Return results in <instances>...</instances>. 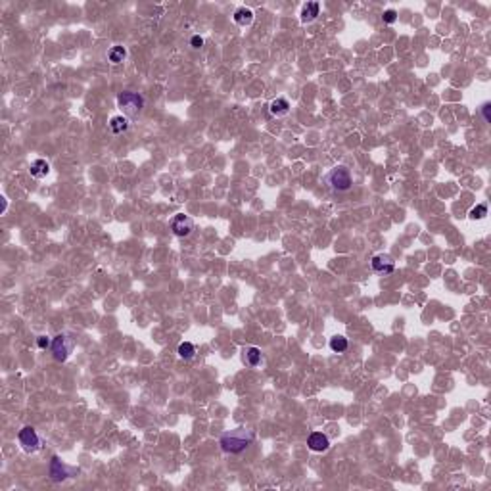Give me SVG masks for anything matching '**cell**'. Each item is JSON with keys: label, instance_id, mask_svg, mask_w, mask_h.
<instances>
[{"label": "cell", "instance_id": "ac0fdd59", "mask_svg": "<svg viewBox=\"0 0 491 491\" xmlns=\"http://www.w3.org/2000/svg\"><path fill=\"white\" fill-rule=\"evenodd\" d=\"M194 355H196V348H194L190 342H183V344L179 346V357H181V359L190 361Z\"/></svg>", "mask_w": 491, "mask_h": 491}, {"label": "cell", "instance_id": "7402d4cb", "mask_svg": "<svg viewBox=\"0 0 491 491\" xmlns=\"http://www.w3.org/2000/svg\"><path fill=\"white\" fill-rule=\"evenodd\" d=\"M190 44H192V48H196V50H198V48H202V46H204V39H202V37H198V35H196V37H192V41H190Z\"/></svg>", "mask_w": 491, "mask_h": 491}, {"label": "cell", "instance_id": "6da1fadb", "mask_svg": "<svg viewBox=\"0 0 491 491\" xmlns=\"http://www.w3.org/2000/svg\"><path fill=\"white\" fill-rule=\"evenodd\" d=\"M253 439H255V432L253 430L236 428V430H232V432H229V434H225V436L221 437L219 439V445H221V449L225 453L236 455V453H242L246 447H250L251 443H253Z\"/></svg>", "mask_w": 491, "mask_h": 491}, {"label": "cell", "instance_id": "277c9868", "mask_svg": "<svg viewBox=\"0 0 491 491\" xmlns=\"http://www.w3.org/2000/svg\"><path fill=\"white\" fill-rule=\"evenodd\" d=\"M50 350H52V355H54L56 361L64 363V361L69 359V355H71L73 350H75V342H73L71 336H67V334H58V336L52 340Z\"/></svg>", "mask_w": 491, "mask_h": 491}, {"label": "cell", "instance_id": "9c48e42d", "mask_svg": "<svg viewBox=\"0 0 491 491\" xmlns=\"http://www.w3.org/2000/svg\"><path fill=\"white\" fill-rule=\"evenodd\" d=\"M307 445L311 451H315V453H324L330 449V439H328L322 432H313L309 439H307Z\"/></svg>", "mask_w": 491, "mask_h": 491}, {"label": "cell", "instance_id": "603a6c76", "mask_svg": "<svg viewBox=\"0 0 491 491\" xmlns=\"http://www.w3.org/2000/svg\"><path fill=\"white\" fill-rule=\"evenodd\" d=\"M489 108H491L489 104H483V106H481V115H483L485 123H489V121H491V117H489Z\"/></svg>", "mask_w": 491, "mask_h": 491}, {"label": "cell", "instance_id": "9a60e30c", "mask_svg": "<svg viewBox=\"0 0 491 491\" xmlns=\"http://www.w3.org/2000/svg\"><path fill=\"white\" fill-rule=\"evenodd\" d=\"M48 173H50V165H48L46 159H35L33 163H31V175L35 179H43Z\"/></svg>", "mask_w": 491, "mask_h": 491}, {"label": "cell", "instance_id": "5b68a950", "mask_svg": "<svg viewBox=\"0 0 491 491\" xmlns=\"http://www.w3.org/2000/svg\"><path fill=\"white\" fill-rule=\"evenodd\" d=\"M48 474H50V480L52 481H66V480H69V478H75L77 474H79V468H75V466H67L66 462H62V458L60 457H52Z\"/></svg>", "mask_w": 491, "mask_h": 491}, {"label": "cell", "instance_id": "5bb4252c", "mask_svg": "<svg viewBox=\"0 0 491 491\" xmlns=\"http://www.w3.org/2000/svg\"><path fill=\"white\" fill-rule=\"evenodd\" d=\"M242 353H244V363L248 367H251V369L261 363V351H259V348H246Z\"/></svg>", "mask_w": 491, "mask_h": 491}, {"label": "cell", "instance_id": "ba28073f", "mask_svg": "<svg viewBox=\"0 0 491 491\" xmlns=\"http://www.w3.org/2000/svg\"><path fill=\"white\" fill-rule=\"evenodd\" d=\"M371 265H372V271H374V273H380V274H390V273H393V269H395V261H393L392 255H388V253H378V255H374Z\"/></svg>", "mask_w": 491, "mask_h": 491}, {"label": "cell", "instance_id": "3957f363", "mask_svg": "<svg viewBox=\"0 0 491 491\" xmlns=\"http://www.w3.org/2000/svg\"><path fill=\"white\" fill-rule=\"evenodd\" d=\"M117 106L123 109L125 117L134 119L144 108V98L140 94H136V92H121L117 96Z\"/></svg>", "mask_w": 491, "mask_h": 491}, {"label": "cell", "instance_id": "d6986e66", "mask_svg": "<svg viewBox=\"0 0 491 491\" xmlns=\"http://www.w3.org/2000/svg\"><path fill=\"white\" fill-rule=\"evenodd\" d=\"M485 215H487V206H485V204H478L476 208L470 209V213H468V217L472 219V221H480V219H483Z\"/></svg>", "mask_w": 491, "mask_h": 491}, {"label": "cell", "instance_id": "e0dca14e", "mask_svg": "<svg viewBox=\"0 0 491 491\" xmlns=\"http://www.w3.org/2000/svg\"><path fill=\"white\" fill-rule=\"evenodd\" d=\"M125 58H127V50L123 46H113L108 52V60L111 64H121Z\"/></svg>", "mask_w": 491, "mask_h": 491}, {"label": "cell", "instance_id": "4fadbf2b", "mask_svg": "<svg viewBox=\"0 0 491 491\" xmlns=\"http://www.w3.org/2000/svg\"><path fill=\"white\" fill-rule=\"evenodd\" d=\"M234 22L238 23L240 27H248V25L253 23V12L250 8H246V6H242V8L234 12Z\"/></svg>", "mask_w": 491, "mask_h": 491}, {"label": "cell", "instance_id": "7c38bea8", "mask_svg": "<svg viewBox=\"0 0 491 491\" xmlns=\"http://www.w3.org/2000/svg\"><path fill=\"white\" fill-rule=\"evenodd\" d=\"M129 125H131L129 117H125V115H115V117L109 119V131L113 132V134H121V132H125L127 129H129Z\"/></svg>", "mask_w": 491, "mask_h": 491}, {"label": "cell", "instance_id": "ffe728a7", "mask_svg": "<svg viewBox=\"0 0 491 491\" xmlns=\"http://www.w3.org/2000/svg\"><path fill=\"white\" fill-rule=\"evenodd\" d=\"M382 20H384V23L392 25V23L397 22V12H395V10H386V12H384V16H382Z\"/></svg>", "mask_w": 491, "mask_h": 491}, {"label": "cell", "instance_id": "2e32d148", "mask_svg": "<svg viewBox=\"0 0 491 491\" xmlns=\"http://www.w3.org/2000/svg\"><path fill=\"white\" fill-rule=\"evenodd\" d=\"M348 346H350V342H348V338H344V336L330 338V350L334 351V353H344V351L348 350Z\"/></svg>", "mask_w": 491, "mask_h": 491}, {"label": "cell", "instance_id": "7a4b0ae2", "mask_svg": "<svg viewBox=\"0 0 491 491\" xmlns=\"http://www.w3.org/2000/svg\"><path fill=\"white\" fill-rule=\"evenodd\" d=\"M324 183L336 192H348L353 188V177H351V171L346 165H336L334 169H330L326 173Z\"/></svg>", "mask_w": 491, "mask_h": 491}, {"label": "cell", "instance_id": "52a82bcc", "mask_svg": "<svg viewBox=\"0 0 491 491\" xmlns=\"http://www.w3.org/2000/svg\"><path fill=\"white\" fill-rule=\"evenodd\" d=\"M171 230H173V234L179 236V238H185V236H190L192 234V230H194V221L188 217V215H183V213H179L173 217L171 221Z\"/></svg>", "mask_w": 491, "mask_h": 491}, {"label": "cell", "instance_id": "44dd1931", "mask_svg": "<svg viewBox=\"0 0 491 491\" xmlns=\"http://www.w3.org/2000/svg\"><path fill=\"white\" fill-rule=\"evenodd\" d=\"M37 346H39L41 350H46V348L52 346V342L48 340V336H39V338H37Z\"/></svg>", "mask_w": 491, "mask_h": 491}, {"label": "cell", "instance_id": "8fae6325", "mask_svg": "<svg viewBox=\"0 0 491 491\" xmlns=\"http://www.w3.org/2000/svg\"><path fill=\"white\" fill-rule=\"evenodd\" d=\"M320 14V4L318 2H307L301 8V23H311L315 22Z\"/></svg>", "mask_w": 491, "mask_h": 491}, {"label": "cell", "instance_id": "30bf717a", "mask_svg": "<svg viewBox=\"0 0 491 491\" xmlns=\"http://www.w3.org/2000/svg\"><path fill=\"white\" fill-rule=\"evenodd\" d=\"M269 111L273 117H284L290 113V104L286 98H274L271 104H269Z\"/></svg>", "mask_w": 491, "mask_h": 491}, {"label": "cell", "instance_id": "8992f818", "mask_svg": "<svg viewBox=\"0 0 491 491\" xmlns=\"http://www.w3.org/2000/svg\"><path fill=\"white\" fill-rule=\"evenodd\" d=\"M18 439H20V443H22V447L27 451V453H35L37 449L41 447V437L37 434V430H35L33 426H25L20 430V434H18Z\"/></svg>", "mask_w": 491, "mask_h": 491}]
</instances>
